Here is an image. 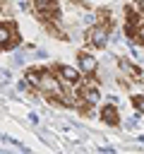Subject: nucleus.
Instances as JSON below:
<instances>
[{"label":"nucleus","instance_id":"f257e3e1","mask_svg":"<svg viewBox=\"0 0 144 154\" xmlns=\"http://www.w3.org/2000/svg\"><path fill=\"white\" fill-rule=\"evenodd\" d=\"M17 46H22V31H19L17 22L0 19V53L2 51H12Z\"/></svg>","mask_w":144,"mask_h":154},{"label":"nucleus","instance_id":"f03ea898","mask_svg":"<svg viewBox=\"0 0 144 154\" xmlns=\"http://www.w3.org/2000/svg\"><path fill=\"white\" fill-rule=\"evenodd\" d=\"M31 12L38 22L60 19V0H31Z\"/></svg>","mask_w":144,"mask_h":154},{"label":"nucleus","instance_id":"7ed1b4c3","mask_svg":"<svg viewBox=\"0 0 144 154\" xmlns=\"http://www.w3.org/2000/svg\"><path fill=\"white\" fill-rule=\"evenodd\" d=\"M96 116H98V120H101L106 128H120V125H122L120 108H118L113 101H101L98 108H96Z\"/></svg>","mask_w":144,"mask_h":154},{"label":"nucleus","instance_id":"20e7f679","mask_svg":"<svg viewBox=\"0 0 144 154\" xmlns=\"http://www.w3.org/2000/svg\"><path fill=\"white\" fill-rule=\"evenodd\" d=\"M98 65H101V60L96 58V51H91V48H82V51L77 53V67L82 70V75L94 77V75L98 72Z\"/></svg>","mask_w":144,"mask_h":154},{"label":"nucleus","instance_id":"39448f33","mask_svg":"<svg viewBox=\"0 0 144 154\" xmlns=\"http://www.w3.org/2000/svg\"><path fill=\"white\" fill-rule=\"evenodd\" d=\"M132 46H137V48H142L144 51V17H142V22L134 26V31H132V36L127 38Z\"/></svg>","mask_w":144,"mask_h":154},{"label":"nucleus","instance_id":"423d86ee","mask_svg":"<svg viewBox=\"0 0 144 154\" xmlns=\"http://www.w3.org/2000/svg\"><path fill=\"white\" fill-rule=\"evenodd\" d=\"M130 5H132L139 14H144V0H130Z\"/></svg>","mask_w":144,"mask_h":154}]
</instances>
